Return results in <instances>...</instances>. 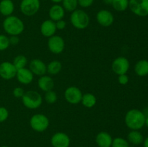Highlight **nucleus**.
I'll use <instances>...</instances> for the list:
<instances>
[{"mask_svg": "<svg viewBox=\"0 0 148 147\" xmlns=\"http://www.w3.org/2000/svg\"><path fill=\"white\" fill-rule=\"evenodd\" d=\"M51 1L52 2L55 3V4H59V3L62 2L63 0H51Z\"/></svg>", "mask_w": 148, "mask_h": 147, "instance_id": "obj_39", "label": "nucleus"}, {"mask_svg": "<svg viewBox=\"0 0 148 147\" xmlns=\"http://www.w3.org/2000/svg\"><path fill=\"white\" fill-rule=\"evenodd\" d=\"M14 4L12 0H1L0 1V13L4 17L12 15Z\"/></svg>", "mask_w": 148, "mask_h": 147, "instance_id": "obj_20", "label": "nucleus"}, {"mask_svg": "<svg viewBox=\"0 0 148 147\" xmlns=\"http://www.w3.org/2000/svg\"><path fill=\"white\" fill-rule=\"evenodd\" d=\"M48 48L53 54H60L64 51L65 48V42L63 37L59 35H54L49 37L47 42Z\"/></svg>", "mask_w": 148, "mask_h": 147, "instance_id": "obj_9", "label": "nucleus"}, {"mask_svg": "<svg viewBox=\"0 0 148 147\" xmlns=\"http://www.w3.org/2000/svg\"><path fill=\"white\" fill-rule=\"evenodd\" d=\"M145 125L148 128V116L146 118V119H145Z\"/></svg>", "mask_w": 148, "mask_h": 147, "instance_id": "obj_40", "label": "nucleus"}, {"mask_svg": "<svg viewBox=\"0 0 148 147\" xmlns=\"http://www.w3.org/2000/svg\"><path fill=\"white\" fill-rule=\"evenodd\" d=\"M129 80V76H127V74H121V75H119L118 76V82L121 85H126L128 84Z\"/></svg>", "mask_w": 148, "mask_h": 147, "instance_id": "obj_34", "label": "nucleus"}, {"mask_svg": "<svg viewBox=\"0 0 148 147\" xmlns=\"http://www.w3.org/2000/svg\"><path fill=\"white\" fill-rule=\"evenodd\" d=\"M143 146L148 147V136L145 139H144V141H143Z\"/></svg>", "mask_w": 148, "mask_h": 147, "instance_id": "obj_37", "label": "nucleus"}, {"mask_svg": "<svg viewBox=\"0 0 148 147\" xmlns=\"http://www.w3.org/2000/svg\"><path fill=\"white\" fill-rule=\"evenodd\" d=\"M146 116L143 112L137 109L130 110L126 113L124 122L130 130L139 131L145 125Z\"/></svg>", "mask_w": 148, "mask_h": 147, "instance_id": "obj_1", "label": "nucleus"}, {"mask_svg": "<svg viewBox=\"0 0 148 147\" xmlns=\"http://www.w3.org/2000/svg\"><path fill=\"white\" fill-rule=\"evenodd\" d=\"M70 22L75 28L77 30H84L89 25L90 17L85 11L77 9L71 12Z\"/></svg>", "mask_w": 148, "mask_h": 147, "instance_id": "obj_3", "label": "nucleus"}, {"mask_svg": "<svg viewBox=\"0 0 148 147\" xmlns=\"http://www.w3.org/2000/svg\"><path fill=\"white\" fill-rule=\"evenodd\" d=\"M79 147H85V146H79Z\"/></svg>", "mask_w": 148, "mask_h": 147, "instance_id": "obj_42", "label": "nucleus"}, {"mask_svg": "<svg viewBox=\"0 0 148 147\" xmlns=\"http://www.w3.org/2000/svg\"><path fill=\"white\" fill-rule=\"evenodd\" d=\"M12 63L15 66L17 70H18V69L26 67L27 64V59L24 55H18L14 58Z\"/></svg>", "mask_w": 148, "mask_h": 147, "instance_id": "obj_26", "label": "nucleus"}, {"mask_svg": "<svg viewBox=\"0 0 148 147\" xmlns=\"http://www.w3.org/2000/svg\"><path fill=\"white\" fill-rule=\"evenodd\" d=\"M9 118V111L5 107H0V122H5Z\"/></svg>", "mask_w": 148, "mask_h": 147, "instance_id": "obj_31", "label": "nucleus"}, {"mask_svg": "<svg viewBox=\"0 0 148 147\" xmlns=\"http://www.w3.org/2000/svg\"><path fill=\"white\" fill-rule=\"evenodd\" d=\"M62 2V7L64 9L65 11L72 12L76 10L78 7L77 0H63Z\"/></svg>", "mask_w": 148, "mask_h": 147, "instance_id": "obj_27", "label": "nucleus"}, {"mask_svg": "<svg viewBox=\"0 0 148 147\" xmlns=\"http://www.w3.org/2000/svg\"><path fill=\"white\" fill-rule=\"evenodd\" d=\"M130 61L124 56H119L116 58L111 63V69L118 76L127 74L130 69Z\"/></svg>", "mask_w": 148, "mask_h": 147, "instance_id": "obj_8", "label": "nucleus"}, {"mask_svg": "<svg viewBox=\"0 0 148 147\" xmlns=\"http://www.w3.org/2000/svg\"><path fill=\"white\" fill-rule=\"evenodd\" d=\"M47 67V73L50 75H56L62 69V64L59 61L53 60L49 62V64L46 65Z\"/></svg>", "mask_w": 148, "mask_h": 147, "instance_id": "obj_24", "label": "nucleus"}, {"mask_svg": "<svg viewBox=\"0 0 148 147\" xmlns=\"http://www.w3.org/2000/svg\"><path fill=\"white\" fill-rule=\"evenodd\" d=\"M57 95L54 91H53V89L45 92V100L48 104H54L57 101Z\"/></svg>", "mask_w": 148, "mask_h": 147, "instance_id": "obj_29", "label": "nucleus"}, {"mask_svg": "<svg viewBox=\"0 0 148 147\" xmlns=\"http://www.w3.org/2000/svg\"><path fill=\"white\" fill-rule=\"evenodd\" d=\"M71 140L69 135L63 132L55 133L51 138L53 147H69Z\"/></svg>", "mask_w": 148, "mask_h": 147, "instance_id": "obj_12", "label": "nucleus"}, {"mask_svg": "<svg viewBox=\"0 0 148 147\" xmlns=\"http://www.w3.org/2000/svg\"><path fill=\"white\" fill-rule=\"evenodd\" d=\"M29 69L31 71L33 75L38 76H41L47 73V67L46 63L38 59H35L30 62Z\"/></svg>", "mask_w": 148, "mask_h": 147, "instance_id": "obj_14", "label": "nucleus"}, {"mask_svg": "<svg viewBox=\"0 0 148 147\" xmlns=\"http://www.w3.org/2000/svg\"><path fill=\"white\" fill-rule=\"evenodd\" d=\"M17 69L12 63L4 61L0 63V77L4 80H11L17 74Z\"/></svg>", "mask_w": 148, "mask_h": 147, "instance_id": "obj_11", "label": "nucleus"}, {"mask_svg": "<svg viewBox=\"0 0 148 147\" xmlns=\"http://www.w3.org/2000/svg\"><path fill=\"white\" fill-rule=\"evenodd\" d=\"M83 94L77 86H69L64 91V98L68 103L71 105H77L81 102Z\"/></svg>", "mask_w": 148, "mask_h": 147, "instance_id": "obj_10", "label": "nucleus"}, {"mask_svg": "<svg viewBox=\"0 0 148 147\" xmlns=\"http://www.w3.org/2000/svg\"><path fill=\"white\" fill-rule=\"evenodd\" d=\"M56 30H57V29L56 27V23L50 19L43 21L42 24H40V33L42 34V35L48 37V38L54 35Z\"/></svg>", "mask_w": 148, "mask_h": 147, "instance_id": "obj_15", "label": "nucleus"}, {"mask_svg": "<svg viewBox=\"0 0 148 147\" xmlns=\"http://www.w3.org/2000/svg\"><path fill=\"white\" fill-rule=\"evenodd\" d=\"M111 147H130V143L125 138L116 137L113 139Z\"/></svg>", "mask_w": 148, "mask_h": 147, "instance_id": "obj_28", "label": "nucleus"}, {"mask_svg": "<svg viewBox=\"0 0 148 147\" xmlns=\"http://www.w3.org/2000/svg\"><path fill=\"white\" fill-rule=\"evenodd\" d=\"M81 103L84 107L87 108H92L96 105L97 98L93 94L85 93L82 95Z\"/></svg>", "mask_w": 148, "mask_h": 147, "instance_id": "obj_23", "label": "nucleus"}, {"mask_svg": "<svg viewBox=\"0 0 148 147\" xmlns=\"http://www.w3.org/2000/svg\"><path fill=\"white\" fill-rule=\"evenodd\" d=\"M21 99L23 105L30 110L37 109L43 103V97L36 91L30 90L25 92Z\"/></svg>", "mask_w": 148, "mask_h": 147, "instance_id": "obj_4", "label": "nucleus"}, {"mask_svg": "<svg viewBox=\"0 0 148 147\" xmlns=\"http://www.w3.org/2000/svg\"><path fill=\"white\" fill-rule=\"evenodd\" d=\"M78 5L82 8H88L93 4L94 0H77Z\"/></svg>", "mask_w": 148, "mask_h": 147, "instance_id": "obj_33", "label": "nucleus"}, {"mask_svg": "<svg viewBox=\"0 0 148 147\" xmlns=\"http://www.w3.org/2000/svg\"><path fill=\"white\" fill-rule=\"evenodd\" d=\"M33 74L31 71L27 68L18 69L17 71V74L15 77H17V81L22 84H29L33 80Z\"/></svg>", "mask_w": 148, "mask_h": 147, "instance_id": "obj_16", "label": "nucleus"}, {"mask_svg": "<svg viewBox=\"0 0 148 147\" xmlns=\"http://www.w3.org/2000/svg\"><path fill=\"white\" fill-rule=\"evenodd\" d=\"M113 138L106 131H101L95 137V143L98 147H111Z\"/></svg>", "mask_w": 148, "mask_h": 147, "instance_id": "obj_17", "label": "nucleus"}, {"mask_svg": "<svg viewBox=\"0 0 148 147\" xmlns=\"http://www.w3.org/2000/svg\"><path fill=\"white\" fill-rule=\"evenodd\" d=\"M55 23H56V29L59 30H64V29H65V27H66V21H64V20H58V21L55 22Z\"/></svg>", "mask_w": 148, "mask_h": 147, "instance_id": "obj_35", "label": "nucleus"}, {"mask_svg": "<svg viewBox=\"0 0 148 147\" xmlns=\"http://www.w3.org/2000/svg\"><path fill=\"white\" fill-rule=\"evenodd\" d=\"M134 72L139 76H146L148 75V61L145 59L140 60L134 66Z\"/></svg>", "mask_w": 148, "mask_h": 147, "instance_id": "obj_22", "label": "nucleus"}, {"mask_svg": "<svg viewBox=\"0 0 148 147\" xmlns=\"http://www.w3.org/2000/svg\"><path fill=\"white\" fill-rule=\"evenodd\" d=\"M129 8L135 15L146 17L148 15V0H130Z\"/></svg>", "mask_w": 148, "mask_h": 147, "instance_id": "obj_6", "label": "nucleus"}, {"mask_svg": "<svg viewBox=\"0 0 148 147\" xmlns=\"http://www.w3.org/2000/svg\"><path fill=\"white\" fill-rule=\"evenodd\" d=\"M65 15V10L62 5L59 4H55L49 9V16L50 20L53 22L63 20Z\"/></svg>", "mask_w": 148, "mask_h": 147, "instance_id": "obj_18", "label": "nucleus"}, {"mask_svg": "<svg viewBox=\"0 0 148 147\" xmlns=\"http://www.w3.org/2000/svg\"><path fill=\"white\" fill-rule=\"evenodd\" d=\"M9 39H10V45L12 46H17L20 42V38H19L18 35H10Z\"/></svg>", "mask_w": 148, "mask_h": 147, "instance_id": "obj_36", "label": "nucleus"}, {"mask_svg": "<svg viewBox=\"0 0 148 147\" xmlns=\"http://www.w3.org/2000/svg\"><path fill=\"white\" fill-rule=\"evenodd\" d=\"M40 7V0H22L20 9L24 15L31 17L39 11Z\"/></svg>", "mask_w": 148, "mask_h": 147, "instance_id": "obj_7", "label": "nucleus"}, {"mask_svg": "<svg viewBox=\"0 0 148 147\" xmlns=\"http://www.w3.org/2000/svg\"><path fill=\"white\" fill-rule=\"evenodd\" d=\"M38 86L40 90L43 91L44 92H48L53 89L54 86V82L50 76L46 74L40 76L38 80Z\"/></svg>", "mask_w": 148, "mask_h": 147, "instance_id": "obj_19", "label": "nucleus"}, {"mask_svg": "<svg viewBox=\"0 0 148 147\" xmlns=\"http://www.w3.org/2000/svg\"><path fill=\"white\" fill-rule=\"evenodd\" d=\"M103 1H104V3H105V4H110V5H111L113 0H103Z\"/></svg>", "mask_w": 148, "mask_h": 147, "instance_id": "obj_38", "label": "nucleus"}, {"mask_svg": "<svg viewBox=\"0 0 148 147\" xmlns=\"http://www.w3.org/2000/svg\"><path fill=\"white\" fill-rule=\"evenodd\" d=\"M2 27L4 32L9 35H20L25 30L23 20L14 15L6 17L3 21Z\"/></svg>", "mask_w": 148, "mask_h": 147, "instance_id": "obj_2", "label": "nucleus"}, {"mask_svg": "<svg viewBox=\"0 0 148 147\" xmlns=\"http://www.w3.org/2000/svg\"><path fill=\"white\" fill-rule=\"evenodd\" d=\"M1 147H9L8 146H1Z\"/></svg>", "mask_w": 148, "mask_h": 147, "instance_id": "obj_41", "label": "nucleus"}, {"mask_svg": "<svg viewBox=\"0 0 148 147\" xmlns=\"http://www.w3.org/2000/svg\"><path fill=\"white\" fill-rule=\"evenodd\" d=\"M50 121L47 116L42 113L35 114L30 118V125L33 131L38 133L44 132L48 129Z\"/></svg>", "mask_w": 148, "mask_h": 147, "instance_id": "obj_5", "label": "nucleus"}, {"mask_svg": "<svg viewBox=\"0 0 148 147\" xmlns=\"http://www.w3.org/2000/svg\"><path fill=\"white\" fill-rule=\"evenodd\" d=\"M10 46L9 37L3 34H0V51L7 50Z\"/></svg>", "mask_w": 148, "mask_h": 147, "instance_id": "obj_30", "label": "nucleus"}, {"mask_svg": "<svg viewBox=\"0 0 148 147\" xmlns=\"http://www.w3.org/2000/svg\"><path fill=\"white\" fill-rule=\"evenodd\" d=\"M13 96L15 98H22L25 94V91L23 88L20 87V86H17V87L14 88L12 91Z\"/></svg>", "mask_w": 148, "mask_h": 147, "instance_id": "obj_32", "label": "nucleus"}, {"mask_svg": "<svg viewBox=\"0 0 148 147\" xmlns=\"http://www.w3.org/2000/svg\"><path fill=\"white\" fill-rule=\"evenodd\" d=\"M129 1L130 0H113V8L117 12H124L129 8Z\"/></svg>", "mask_w": 148, "mask_h": 147, "instance_id": "obj_25", "label": "nucleus"}, {"mask_svg": "<svg viewBox=\"0 0 148 147\" xmlns=\"http://www.w3.org/2000/svg\"><path fill=\"white\" fill-rule=\"evenodd\" d=\"M97 22L102 27L111 26L114 22V17L112 13L107 10H101L96 14Z\"/></svg>", "mask_w": 148, "mask_h": 147, "instance_id": "obj_13", "label": "nucleus"}, {"mask_svg": "<svg viewBox=\"0 0 148 147\" xmlns=\"http://www.w3.org/2000/svg\"><path fill=\"white\" fill-rule=\"evenodd\" d=\"M128 142L133 145H140L144 141L143 135L137 130H131L127 135Z\"/></svg>", "mask_w": 148, "mask_h": 147, "instance_id": "obj_21", "label": "nucleus"}]
</instances>
